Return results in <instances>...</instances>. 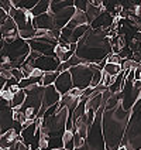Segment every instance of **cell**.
<instances>
[{
    "instance_id": "cell-6",
    "label": "cell",
    "mask_w": 141,
    "mask_h": 150,
    "mask_svg": "<svg viewBox=\"0 0 141 150\" xmlns=\"http://www.w3.org/2000/svg\"><path fill=\"white\" fill-rule=\"evenodd\" d=\"M44 91H45V86L42 83H35V85H31V86L25 88L27 98H25L23 106H20V109L31 120H35L38 113H40V109L42 106Z\"/></svg>"
},
{
    "instance_id": "cell-27",
    "label": "cell",
    "mask_w": 141,
    "mask_h": 150,
    "mask_svg": "<svg viewBox=\"0 0 141 150\" xmlns=\"http://www.w3.org/2000/svg\"><path fill=\"white\" fill-rule=\"evenodd\" d=\"M61 74L59 71H52V72H45L44 76H42V85L44 86H48V85H54L55 81H57V78H58V75Z\"/></svg>"
},
{
    "instance_id": "cell-41",
    "label": "cell",
    "mask_w": 141,
    "mask_h": 150,
    "mask_svg": "<svg viewBox=\"0 0 141 150\" xmlns=\"http://www.w3.org/2000/svg\"><path fill=\"white\" fill-rule=\"evenodd\" d=\"M55 150H67L65 147H61V149H55Z\"/></svg>"
},
{
    "instance_id": "cell-31",
    "label": "cell",
    "mask_w": 141,
    "mask_h": 150,
    "mask_svg": "<svg viewBox=\"0 0 141 150\" xmlns=\"http://www.w3.org/2000/svg\"><path fill=\"white\" fill-rule=\"evenodd\" d=\"M114 79H116V76H113V75H110V74H107V72L103 71V79H102V83H105L107 88H110V86L113 85Z\"/></svg>"
},
{
    "instance_id": "cell-40",
    "label": "cell",
    "mask_w": 141,
    "mask_h": 150,
    "mask_svg": "<svg viewBox=\"0 0 141 150\" xmlns=\"http://www.w3.org/2000/svg\"><path fill=\"white\" fill-rule=\"evenodd\" d=\"M119 150H127V149H126L124 146H120V149H119Z\"/></svg>"
},
{
    "instance_id": "cell-4",
    "label": "cell",
    "mask_w": 141,
    "mask_h": 150,
    "mask_svg": "<svg viewBox=\"0 0 141 150\" xmlns=\"http://www.w3.org/2000/svg\"><path fill=\"white\" fill-rule=\"evenodd\" d=\"M31 52L28 40L17 38L16 41L6 42L1 40V69L20 68Z\"/></svg>"
},
{
    "instance_id": "cell-35",
    "label": "cell",
    "mask_w": 141,
    "mask_h": 150,
    "mask_svg": "<svg viewBox=\"0 0 141 150\" xmlns=\"http://www.w3.org/2000/svg\"><path fill=\"white\" fill-rule=\"evenodd\" d=\"M11 74H13V76L16 78L18 82L24 78V72L21 71V68H11Z\"/></svg>"
},
{
    "instance_id": "cell-37",
    "label": "cell",
    "mask_w": 141,
    "mask_h": 150,
    "mask_svg": "<svg viewBox=\"0 0 141 150\" xmlns=\"http://www.w3.org/2000/svg\"><path fill=\"white\" fill-rule=\"evenodd\" d=\"M133 52H134V51L131 50V48H128V47H124V48H121V51L119 52V55H120L121 58H130Z\"/></svg>"
},
{
    "instance_id": "cell-17",
    "label": "cell",
    "mask_w": 141,
    "mask_h": 150,
    "mask_svg": "<svg viewBox=\"0 0 141 150\" xmlns=\"http://www.w3.org/2000/svg\"><path fill=\"white\" fill-rule=\"evenodd\" d=\"M75 11H76V7H75V6H71V7L62 8V10H58V11L52 13L57 28H64V27L71 21V18L74 17Z\"/></svg>"
},
{
    "instance_id": "cell-24",
    "label": "cell",
    "mask_w": 141,
    "mask_h": 150,
    "mask_svg": "<svg viewBox=\"0 0 141 150\" xmlns=\"http://www.w3.org/2000/svg\"><path fill=\"white\" fill-rule=\"evenodd\" d=\"M25 98H27V92H25V89H20L18 92H16V93L13 95L11 100H10V105H11V108L16 109V108L23 106V103H24Z\"/></svg>"
},
{
    "instance_id": "cell-22",
    "label": "cell",
    "mask_w": 141,
    "mask_h": 150,
    "mask_svg": "<svg viewBox=\"0 0 141 150\" xmlns=\"http://www.w3.org/2000/svg\"><path fill=\"white\" fill-rule=\"evenodd\" d=\"M83 24H90V23H89V18H88V14H86V11L76 8L74 17L71 18V21H69L67 25L71 27V28H76V27L83 25Z\"/></svg>"
},
{
    "instance_id": "cell-32",
    "label": "cell",
    "mask_w": 141,
    "mask_h": 150,
    "mask_svg": "<svg viewBox=\"0 0 141 150\" xmlns=\"http://www.w3.org/2000/svg\"><path fill=\"white\" fill-rule=\"evenodd\" d=\"M10 150H30V147L21 140V136H20V139H17V142L10 147Z\"/></svg>"
},
{
    "instance_id": "cell-3",
    "label": "cell",
    "mask_w": 141,
    "mask_h": 150,
    "mask_svg": "<svg viewBox=\"0 0 141 150\" xmlns=\"http://www.w3.org/2000/svg\"><path fill=\"white\" fill-rule=\"evenodd\" d=\"M69 116V109L59 108L57 113L41 119L42 137L48 140V150L64 147V134L67 132V120Z\"/></svg>"
},
{
    "instance_id": "cell-23",
    "label": "cell",
    "mask_w": 141,
    "mask_h": 150,
    "mask_svg": "<svg viewBox=\"0 0 141 150\" xmlns=\"http://www.w3.org/2000/svg\"><path fill=\"white\" fill-rule=\"evenodd\" d=\"M79 64H82V59L79 58L76 54H74L71 58L68 59V61H64V62H61V65H59L58 71L59 72H64V71H69L72 67L75 65H79Z\"/></svg>"
},
{
    "instance_id": "cell-9",
    "label": "cell",
    "mask_w": 141,
    "mask_h": 150,
    "mask_svg": "<svg viewBox=\"0 0 141 150\" xmlns=\"http://www.w3.org/2000/svg\"><path fill=\"white\" fill-rule=\"evenodd\" d=\"M96 68H98L96 64H93V62H90V64H79V65H75V67L71 68L69 72L72 75L75 88H79L82 91L89 88Z\"/></svg>"
},
{
    "instance_id": "cell-26",
    "label": "cell",
    "mask_w": 141,
    "mask_h": 150,
    "mask_svg": "<svg viewBox=\"0 0 141 150\" xmlns=\"http://www.w3.org/2000/svg\"><path fill=\"white\" fill-rule=\"evenodd\" d=\"M103 10H106V7H96V6H93V4L89 3V6L86 8V14H88V18H89V23H92Z\"/></svg>"
},
{
    "instance_id": "cell-5",
    "label": "cell",
    "mask_w": 141,
    "mask_h": 150,
    "mask_svg": "<svg viewBox=\"0 0 141 150\" xmlns=\"http://www.w3.org/2000/svg\"><path fill=\"white\" fill-rule=\"evenodd\" d=\"M103 112L105 106L96 112V116L93 123L89 126L88 136L85 139V146L83 150H107L106 147V140H105V134H103V126H102V119H103Z\"/></svg>"
},
{
    "instance_id": "cell-14",
    "label": "cell",
    "mask_w": 141,
    "mask_h": 150,
    "mask_svg": "<svg viewBox=\"0 0 141 150\" xmlns=\"http://www.w3.org/2000/svg\"><path fill=\"white\" fill-rule=\"evenodd\" d=\"M59 65H61V61L54 55H41L34 61V67L44 71V72L58 71Z\"/></svg>"
},
{
    "instance_id": "cell-15",
    "label": "cell",
    "mask_w": 141,
    "mask_h": 150,
    "mask_svg": "<svg viewBox=\"0 0 141 150\" xmlns=\"http://www.w3.org/2000/svg\"><path fill=\"white\" fill-rule=\"evenodd\" d=\"M28 44L31 50L38 51L42 55H54V57H55V47L58 45V44H52V42H47L42 40H37V38H30Z\"/></svg>"
},
{
    "instance_id": "cell-16",
    "label": "cell",
    "mask_w": 141,
    "mask_h": 150,
    "mask_svg": "<svg viewBox=\"0 0 141 150\" xmlns=\"http://www.w3.org/2000/svg\"><path fill=\"white\" fill-rule=\"evenodd\" d=\"M55 88L58 89V92L61 95H64V93H67L69 92L71 89H74L75 85H74V79H72V75L69 71H64V72H61L58 75V78H57V81H55Z\"/></svg>"
},
{
    "instance_id": "cell-1",
    "label": "cell",
    "mask_w": 141,
    "mask_h": 150,
    "mask_svg": "<svg viewBox=\"0 0 141 150\" xmlns=\"http://www.w3.org/2000/svg\"><path fill=\"white\" fill-rule=\"evenodd\" d=\"M107 28H93L83 35L78 42L76 55L82 59V64H98L106 59L113 52Z\"/></svg>"
},
{
    "instance_id": "cell-12",
    "label": "cell",
    "mask_w": 141,
    "mask_h": 150,
    "mask_svg": "<svg viewBox=\"0 0 141 150\" xmlns=\"http://www.w3.org/2000/svg\"><path fill=\"white\" fill-rule=\"evenodd\" d=\"M81 96H82V89L79 88H74L69 92L64 93L61 96L59 100V108H68L71 113H74V110L76 109V106L81 103Z\"/></svg>"
},
{
    "instance_id": "cell-34",
    "label": "cell",
    "mask_w": 141,
    "mask_h": 150,
    "mask_svg": "<svg viewBox=\"0 0 141 150\" xmlns=\"http://www.w3.org/2000/svg\"><path fill=\"white\" fill-rule=\"evenodd\" d=\"M89 6V0H75V7L86 11V8Z\"/></svg>"
},
{
    "instance_id": "cell-38",
    "label": "cell",
    "mask_w": 141,
    "mask_h": 150,
    "mask_svg": "<svg viewBox=\"0 0 141 150\" xmlns=\"http://www.w3.org/2000/svg\"><path fill=\"white\" fill-rule=\"evenodd\" d=\"M89 3L93 4V6H96V7H105L103 0H89Z\"/></svg>"
},
{
    "instance_id": "cell-21",
    "label": "cell",
    "mask_w": 141,
    "mask_h": 150,
    "mask_svg": "<svg viewBox=\"0 0 141 150\" xmlns=\"http://www.w3.org/2000/svg\"><path fill=\"white\" fill-rule=\"evenodd\" d=\"M17 139H20V134L17 133L14 129H10L8 132L0 136V147L1 149H10L17 142Z\"/></svg>"
},
{
    "instance_id": "cell-8",
    "label": "cell",
    "mask_w": 141,
    "mask_h": 150,
    "mask_svg": "<svg viewBox=\"0 0 141 150\" xmlns=\"http://www.w3.org/2000/svg\"><path fill=\"white\" fill-rule=\"evenodd\" d=\"M10 17L14 18L17 27H18V31H20V37L25 38V40H30L35 35L37 28L34 27L33 20H34V14L30 10H24V8H18L16 6H13L11 10L8 11Z\"/></svg>"
},
{
    "instance_id": "cell-39",
    "label": "cell",
    "mask_w": 141,
    "mask_h": 150,
    "mask_svg": "<svg viewBox=\"0 0 141 150\" xmlns=\"http://www.w3.org/2000/svg\"><path fill=\"white\" fill-rule=\"evenodd\" d=\"M11 1H13V4L16 6V4H17V3H18V1H20V0H11Z\"/></svg>"
},
{
    "instance_id": "cell-11",
    "label": "cell",
    "mask_w": 141,
    "mask_h": 150,
    "mask_svg": "<svg viewBox=\"0 0 141 150\" xmlns=\"http://www.w3.org/2000/svg\"><path fill=\"white\" fill-rule=\"evenodd\" d=\"M61 93L58 92V89L55 88V85H48V86H45V91H44V98H42V106L40 109V113H38V116L40 119H42L44 116V113H45V110L52 106L54 103H58L59 100H61Z\"/></svg>"
},
{
    "instance_id": "cell-20",
    "label": "cell",
    "mask_w": 141,
    "mask_h": 150,
    "mask_svg": "<svg viewBox=\"0 0 141 150\" xmlns=\"http://www.w3.org/2000/svg\"><path fill=\"white\" fill-rule=\"evenodd\" d=\"M74 54H76V52L69 48V44H68V42H61L59 41L58 45L55 47V57H57L61 62L68 61Z\"/></svg>"
},
{
    "instance_id": "cell-29",
    "label": "cell",
    "mask_w": 141,
    "mask_h": 150,
    "mask_svg": "<svg viewBox=\"0 0 141 150\" xmlns=\"http://www.w3.org/2000/svg\"><path fill=\"white\" fill-rule=\"evenodd\" d=\"M38 1H40V0H20L16 4V7L24 8V10H33V8L37 6Z\"/></svg>"
},
{
    "instance_id": "cell-13",
    "label": "cell",
    "mask_w": 141,
    "mask_h": 150,
    "mask_svg": "<svg viewBox=\"0 0 141 150\" xmlns=\"http://www.w3.org/2000/svg\"><path fill=\"white\" fill-rule=\"evenodd\" d=\"M0 25H1V40L3 41L11 42L16 41L17 38H20V31H18V27H17L13 17H8L7 20Z\"/></svg>"
},
{
    "instance_id": "cell-30",
    "label": "cell",
    "mask_w": 141,
    "mask_h": 150,
    "mask_svg": "<svg viewBox=\"0 0 141 150\" xmlns=\"http://www.w3.org/2000/svg\"><path fill=\"white\" fill-rule=\"evenodd\" d=\"M102 79H103V71H100V69H95V74H93V78H92V83L90 86L92 88H96V86H99L100 83H102Z\"/></svg>"
},
{
    "instance_id": "cell-19",
    "label": "cell",
    "mask_w": 141,
    "mask_h": 150,
    "mask_svg": "<svg viewBox=\"0 0 141 150\" xmlns=\"http://www.w3.org/2000/svg\"><path fill=\"white\" fill-rule=\"evenodd\" d=\"M40 125H41V119H40V117H37L31 125L23 129V132H21V140H23L28 147L31 146L34 137H35V133H37V129L40 127Z\"/></svg>"
},
{
    "instance_id": "cell-28",
    "label": "cell",
    "mask_w": 141,
    "mask_h": 150,
    "mask_svg": "<svg viewBox=\"0 0 141 150\" xmlns=\"http://www.w3.org/2000/svg\"><path fill=\"white\" fill-rule=\"evenodd\" d=\"M103 71H105V72H107V74H110V75H113V76H117V75H119L120 72H121V71H123V67H121L120 64H113V62H107Z\"/></svg>"
},
{
    "instance_id": "cell-25",
    "label": "cell",
    "mask_w": 141,
    "mask_h": 150,
    "mask_svg": "<svg viewBox=\"0 0 141 150\" xmlns=\"http://www.w3.org/2000/svg\"><path fill=\"white\" fill-rule=\"evenodd\" d=\"M64 147L67 150H75V130H67L64 134Z\"/></svg>"
},
{
    "instance_id": "cell-33",
    "label": "cell",
    "mask_w": 141,
    "mask_h": 150,
    "mask_svg": "<svg viewBox=\"0 0 141 150\" xmlns=\"http://www.w3.org/2000/svg\"><path fill=\"white\" fill-rule=\"evenodd\" d=\"M107 62H113V64H120L121 65V61H123V58L119 55V54H114V52H112L110 55H109L107 58Z\"/></svg>"
},
{
    "instance_id": "cell-2",
    "label": "cell",
    "mask_w": 141,
    "mask_h": 150,
    "mask_svg": "<svg viewBox=\"0 0 141 150\" xmlns=\"http://www.w3.org/2000/svg\"><path fill=\"white\" fill-rule=\"evenodd\" d=\"M130 116H131V110H126L121 103L116 106H110V105L105 106L102 126H103V134H105L107 150L120 149Z\"/></svg>"
},
{
    "instance_id": "cell-10",
    "label": "cell",
    "mask_w": 141,
    "mask_h": 150,
    "mask_svg": "<svg viewBox=\"0 0 141 150\" xmlns=\"http://www.w3.org/2000/svg\"><path fill=\"white\" fill-rule=\"evenodd\" d=\"M16 119H14V109L11 108L10 100L1 98V103H0V133H6L10 129L14 127Z\"/></svg>"
},
{
    "instance_id": "cell-18",
    "label": "cell",
    "mask_w": 141,
    "mask_h": 150,
    "mask_svg": "<svg viewBox=\"0 0 141 150\" xmlns=\"http://www.w3.org/2000/svg\"><path fill=\"white\" fill-rule=\"evenodd\" d=\"M33 24L35 28H44V30H54L57 28L55 25V20H54V14L50 10L47 13H42L40 16H34Z\"/></svg>"
},
{
    "instance_id": "cell-36",
    "label": "cell",
    "mask_w": 141,
    "mask_h": 150,
    "mask_svg": "<svg viewBox=\"0 0 141 150\" xmlns=\"http://www.w3.org/2000/svg\"><path fill=\"white\" fill-rule=\"evenodd\" d=\"M14 4H13V1L11 0H0V7L3 8V10H6V11H10L11 7H13Z\"/></svg>"
},
{
    "instance_id": "cell-7",
    "label": "cell",
    "mask_w": 141,
    "mask_h": 150,
    "mask_svg": "<svg viewBox=\"0 0 141 150\" xmlns=\"http://www.w3.org/2000/svg\"><path fill=\"white\" fill-rule=\"evenodd\" d=\"M121 146L127 150H141V109L131 112Z\"/></svg>"
}]
</instances>
